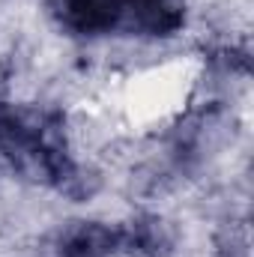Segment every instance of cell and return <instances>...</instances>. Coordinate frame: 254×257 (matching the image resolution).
I'll use <instances>...</instances> for the list:
<instances>
[{"label": "cell", "mask_w": 254, "mask_h": 257, "mask_svg": "<svg viewBox=\"0 0 254 257\" xmlns=\"http://www.w3.org/2000/svg\"><path fill=\"white\" fill-rule=\"evenodd\" d=\"M186 0H114V30L168 36L183 27Z\"/></svg>", "instance_id": "cell-1"}, {"label": "cell", "mask_w": 254, "mask_h": 257, "mask_svg": "<svg viewBox=\"0 0 254 257\" xmlns=\"http://www.w3.org/2000/svg\"><path fill=\"white\" fill-rule=\"evenodd\" d=\"M123 245V233L96 221H81L60 239V257H111Z\"/></svg>", "instance_id": "cell-2"}, {"label": "cell", "mask_w": 254, "mask_h": 257, "mask_svg": "<svg viewBox=\"0 0 254 257\" xmlns=\"http://www.w3.org/2000/svg\"><path fill=\"white\" fill-rule=\"evenodd\" d=\"M60 18L78 33L114 30V0H57Z\"/></svg>", "instance_id": "cell-3"}]
</instances>
